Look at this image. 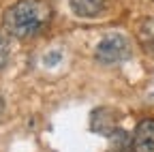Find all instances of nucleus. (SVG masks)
Instances as JSON below:
<instances>
[{
  "instance_id": "obj_1",
  "label": "nucleus",
  "mask_w": 154,
  "mask_h": 152,
  "mask_svg": "<svg viewBox=\"0 0 154 152\" xmlns=\"http://www.w3.org/2000/svg\"><path fill=\"white\" fill-rule=\"evenodd\" d=\"M51 9L43 0H19L5 11L2 26L15 39H30L47 28Z\"/></svg>"
},
{
  "instance_id": "obj_2",
  "label": "nucleus",
  "mask_w": 154,
  "mask_h": 152,
  "mask_svg": "<svg viewBox=\"0 0 154 152\" xmlns=\"http://www.w3.org/2000/svg\"><path fill=\"white\" fill-rule=\"evenodd\" d=\"M94 56L101 64H120L131 56V43L124 34L109 32L96 43Z\"/></svg>"
},
{
  "instance_id": "obj_3",
  "label": "nucleus",
  "mask_w": 154,
  "mask_h": 152,
  "mask_svg": "<svg viewBox=\"0 0 154 152\" xmlns=\"http://www.w3.org/2000/svg\"><path fill=\"white\" fill-rule=\"evenodd\" d=\"M133 152H154V120H141L135 126L133 141H131Z\"/></svg>"
},
{
  "instance_id": "obj_4",
  "label": "nucleus",
  "mask_w": 154,
  "mask_h": 152,
  "mask_svg": "<svg viewBox=\"0 0 154 152\" xmlns=\"http://www.w3.org/2000/svg\"><path fill=\"white\" fill-rule=\"evenodd\" d=\"M107 2H109V0H69L71 11L77 17H86V20L99 17L107 9Z\"/></svg>"
},
{
  "instance_id": "obj_5",
  "label": "nucleus",
  "mask_w": 154,
  "mask_h": 152,
  "mask_svg": "<svg viewBox=\"0 0 154 152\" xmlns=\"http://www.w3.org/2000/svg\"><path fill=\"white\" fill-rule=\"evenodd\" d=\"M137 41L141 49L154 58V17H146L137 24Z\"/></svg>"
},
{
  "instance_id": "obj_6",
  "label": "nucleus",
  "mask_w": 154,
  "mask_h": 152,
  "mask_svg": "<svg viewBox=\"0 0 154 152\" xmlns=\"http://www.w3.org/2000/svg\"><path fill=\"white\" fill-rule=\"evenodd\" d=\"M7 60H9V45H7V41L2 36H0V69L7 64Z\"/></svg>"
},
{
  "instance_id": "obj_7",
  "label": "nucleus",
  "mask_w": 154,
  "mask_h": 152,
  "mask_svg": "<svg viewBox=\"0 0 154 152\" xmlns=\"http://www.w3.org/2000/svg\"><path fill=\"white\" fill-rule=\"evenodd\" d=\"M5 111V101H2V97H0V113Z\"/></svg>"
}]
</instances>
